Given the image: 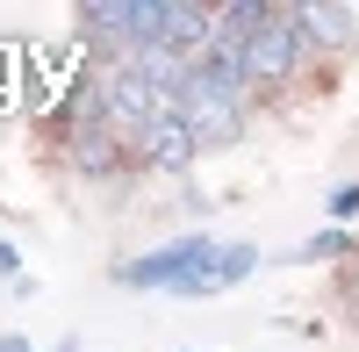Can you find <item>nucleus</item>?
<instances>
[{"label":"nucleus","instance_id":"20e7f679","mask_svg":"<svg viewBox=\"0 0 359 352\" xmlns=\"http://www.w3.org/2000/svg\"><path fill=\"white\" fill-rule=\"evenodd\" d=\"M252 273H259V245L237 238V245H216L187 280L172 287V295H230V287H237V280H252Z\"/></svg>","mask_w":359,"mask_h":352},{"label":"nucleus","instance_id":"6e6552de","mask_svg":"<svg viewBox=\"0 0 359 352\" xmlns=\"http://www.w3.org/2000/svg\"><path fill=\"white\" fill-rule=\"evenodd\" d=\"M323 209H331V230H345V223L359 216V187H331V201H323Z\"/></svg>","mask_w":359,"mask_h":352},{"label":"nucleus","instance_id":"0eeeda50","mask_svg":"<svg viewBox=\"0 0 359 352\" xmlns=\"http://www.w3.org/2000/svg\"><path fill=\"white\" fill-rule=\"evenodd\" d=\"M294 22H302V36L323 43V50H345L359 36V15L352 8H323V0H309V8H294Z\"/></svg>","mask_w":359,"mask_h":352},{"label":"nucleus","instance_id":"f8f14e48","mask_svg":"<svg viewBox=\"0 0 359 352\" xmlns=\"http://www.w3.org/2000/svg\"><path fill=\"white\" fill-rule=\"evenodd\" d=\"M57 352H79V345H72V338H65V345H57Z\"/></svg>","mask_w":359,"mask_h":352},{"label":"nucleus","instance_id":"9b49d317","mask_svg":"<svg viewBox=\"0 0 359 352\" xmlns=\"http://www.w3.org/2000/svg\"><path fill=\"white\" fill-rule=\"evenodd\" d=\"M0 352H36V345H29L22 331H8V338H0Z\"/></svg>","mask_w":359,"mask_h":352},{"label":"nucleus","instance_id":"f257e3e1","mask_svg":"<svg viewBox=\"0 0 359 352\" xmlns=\"http://www.w3.org/2000/svg\"><path fill=\"white\" fill-rule=\"evenodd\" d=\"M180 115H187V130H194L201 144H237V130H245V86L194 72V86H187V101H180Z\"/></svg>","mask_w":359,"mask_h":352},{"label":"nucleus","instance_id":"f03ea898","mask_svg":"<svg viewBox=\"0 0 359 352\" xmlns=\"http://www.w3.org/2000/svg\"><path fill=\"white\" fill-rule=\"evenodd\" d=\"M302 50H309V36H302V22H294V8H273V22L245 43V79L252 86H280V79H294Z\"/></svg>","mask_w":359,"mask_h":352},{"label":"nucleus","instance_id":"423d86ee","mask_svg":"<svg viewBox=\"0 0 359 352\" xmlns=\"http://www.w3.org/2000/svg\"><path fill=\"white\" fill-rule=\"evenodd\" d=\"M201 151V137L187 130V115H165V123L144 137V165H158V172H187Z\"/></svg>","mask_w":359,"mask_h":352},{"label":"nucleus","instance_id":"9d476101","mask_svg":"<svg viewBox=\"0 0 359 352\" xmlns=\"http://www.w3.org/2000/svg\"><path fill=\"white\" fill-rule=\"evenodd\" d=\"M0 273H22V252H15L8 238H0Z\"/></svg>","mask_w":359,"mask_h":352},{"label":"nucleus","instance_id":"1a4fd4ad","mask_svg":"<svg viewBox=\"0 0 359 352\" xmlns=\"http://www.w3.org/2000/svg\"><path fill=\"white\" fill-rule=\"evenodd\" d=\"M352 238H345V230H316V238L302 245V259H331V252H345Z\"/></svg>","mask_w":359,"mask_h":352},{"label":"nucleus","instance_id":"7ed1b4c3","mask_svg":"<svg viewBox=\"0 0 359 352\" xmlns=\"http://www.w3.org/2000/svg\"><path fill=\"white\" fill-rule=\"evenodd\" d=\"M208 252H216V238H201V230H194V238H172V245L144 252V259H123V266H115V280H123V287H165V295H172V287L187 280Z\"/></svg>","mask_w":359,"mask_h":352},{"label":"nucleus","instance_id":"39448f33","mask_svg":"<svg viewBox=\"0 0 359 352\" xmlns=\"http://www.w3.org/2000/svg\"><path fill=\"white\" fill-rule=\"evenodd\" d=\"M123 130L115 123H86V130H65V158L79 165V172H115L123 165Z\"/></svg>","mask_w":359,"mask_h":352},{"label":"nucleus","instance_id":"ddd939ff","mask_svg":"<svg viewBox=\"0 0 359 352\" xmlns=\"http://www.w3.org/2000/svg\"><path fill=\"white\" fill-rule=\"evenodd\" d=\"M352 295H359V280H352Z\"/></svg>","mask_w":359,"mask_h":352}]
</instances>
